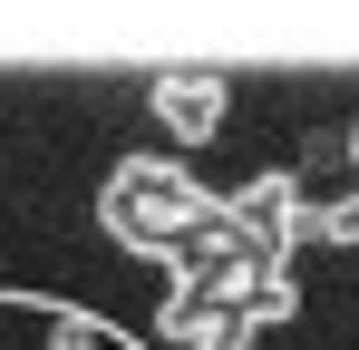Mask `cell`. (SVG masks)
I'll use <instances>...</instances> for the list:
<instances>
[{
  "label": "cell",
  "mask_w": 359,
  "mask_h": 350,
  "mask_svg": "<svg viewBox=\"0 0 359 350\" xmlns=\"http://www.w3.org/2000/svg\"><path fill=\"white\" fill-rule=\"evenodd\" d=\"M146 108H156V127H165L175 146H204V136L233 117V88H224L214 68H156V78H146Z\"/></svg>",
  "instance_id": "cell-1"
},
{
  "label": "cell",
  "mask_w": 359,
  "mask_h": 350,
  "mask_svg": "<svg viewBox=\"0 0 359 350\" xmlns=\"http://www.w3.org/2000/svg\"><path fill=\"white\" fill-rule=\"evenodd\" d=\"M350 156H359V127H350Z\"/></svg>",
  "instance_id": "cell-2"
}]
</instances>
